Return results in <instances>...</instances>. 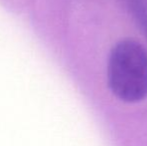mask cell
Returning a JSON list of instances; mask_svg holds the SVG:
<instances>
[{"label":"cell","instance_id":"6da1fadb","mask_svg":"<svg viewBox=\"0 0 147 146\" xmlns=\"http://www.w3.org/2000/svg\"><path fill=\"white\" fill-rule=\"evenodd\" d=\"M111 92L119 100L135 103L147 97V51L134 39H123L111 49L107 67Z\"/></svg>","mask_w":147,"mask_h":146}]
</instances>
